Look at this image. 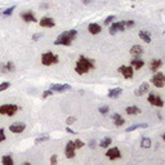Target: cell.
I'll return each mask as SVG.
<instances>
[{"mask_svg": "<svg viewBox=\"0 0 165 165\" xmlns=\"http://www.w3.org/2000/svg\"><path fill=\"white\" fill-rule=\"evenodd\" d=\"M94 61L90 58H86L85 56H80L79 59L76 61L75 64V71L78 72V75H84L88 74L90 70H94Z\"/></svg>", "mask_w": 165, "mask_h": 165, "instance_id": "1", "label": "cell"}, {"mask_svg": "<svg viewBox=\"0 0 165 165\" xmlns=\"http://www.w3.org/2000/svg\"><path fill=\"white\" fill-rule=\"evenodd\" d=\"M78 36V31L76 30H67L62 32V34L56 39L54 41V45H64V47H70L72 41Z\"/></svg>", "mask_w": 165, "mask_h": 165, "instance_id": "2", "label": "cell"}, {"mask_svg": "<svg viewBox=\"0 0 165 165\" xmlns=\"http://www.w3.org/2000/svg\"><path fill=\"white\" fill-rule=\"evenodd\" d=\"M19 110V107L14 103H7L0 106V115H5V116H14L17 114V111Z\"/></svg>", "mask_w": 165, "mask_h": 165, "instance_id": "3", "label": "cell"}, {"mask_svg": "<svg viewBox=\"0 0 165 165\" xmlns=\"http://www.w3.org/2000/svg\"><path fill=\"white\" fill-rule=\"evenodd\" d=\"M59 62V58L57 54H54L52 52H47L41 56V63L44 66H52V64H57Z\"/></svg>", "mask_w": 165, "mask_h": 165, "instance_id": "4", "label": "cell"}, {"mask_svg": "<svg viewBox=\"0 0 165 165\" xmlns=\"http://www.w3.org/2000/svg\"><path fill=\"white\" fill-rule=\"evenodd\" d=\"M151 83L155 85L156 88H164L165 86V75L162 72H155L151 79Z\"/></svg>", "mask_w": 165, "mask_h": 165, "instance_id": "5", "label": "cell"}, {"mask_svg": "<svg viewBox=\"0 0 165 165\" xmlns=\"http://www.w3.org/2000/svg\"><path fill=\"white\" fill-rule=\"evenodd\" d=\"M125 30H126V27H125V22L124 21L114 22V23L110 25V34H111V35L117 34V32H123Z\"/></svg>", "mask_w": 165, "mask_h": 165, "instance_id": "6", "label": "cell"}, {"mask_svg": "<svg viewBox=\"0 0 165 165\" xmlns=\"http://www.w3.org/2000/svg\"><path fill=\"white\" fill-rule=\"evenodd\" d=\"M117 71L124 76V79H131L134 76V69L131 66H120Z\"/></svg>", "mask_w": 165, "mask_h": 165, "instance_id": "7", "label": "cell"}, {"mask_svg": "<svg viewBox=\"0 0 165 165\" xmlns=\"http://www.w3.org/2000/svg\"><path fill=\"white\" fill-rule=\"evenodd\" d=\"M49 89L56 93H63V92L71 90V85H69V84H52Z\"/></svg>", "mask_w": 165, "mask_h": 165, "instance_id": "8", "label": "cell"}, {"mask_svg": "<svg viewBox=\"0 0 165 165\" xmlns=\"http://www.w3.org/2000/svg\"><path fill=\"white\" fill-rule=\"evenodd\" d=\"M147 101H148V103H151L152 106H155V107H164V101L161 100L159 95L153 94V93H151V94L148 95Z\"/></svg>", "mask_w": 165, "mask_h": 165, "instance_id": "9", "label": "cell"}, {"mask_svg": "<svg viewBox=\"0 0 165 165\" xmlns=\"http://www.w3.org/2000/svg\"><path fill=\"white\" fill-rule=\"evenodd\" d=\"M75 143H74V141H69L67 142V145H66V148H64V155L67 159H72L75 156Z\"/></svg>", "mask_w": 165, "mask_h": 165, "instance_id": "10", "label": "cell"}, {"mask_svg": "<svg viewBox=\"0 0 165 165\" xmlns=\"http://www.w3.org/2000/svg\"><path fill=\"white\" fill-rule=\"evenodd\" d=\"M26 129V124L25 123H13L9 125V130L12 131V133H16V134H19L22 133Z\"/></svg>", "mask_w": 165, "mask_h": 165, "instance_id": "11", "label": "cell"}, {"mask_svg": "<svg viewBox=\"0 0 165 165\" xmlns=\"http://www.w3.org/2000/svg\"><path fill=\"white\" fill-rule=\"evenodd\" d=\"M39 25L41 27H45V28H52L56 26V22L52 17H43L40 21H39Z\"/></svg>", "mask_w": 165, "mask_h": 165, "instance_id": "12", "label": "cell"}, {"mask_svg": "<svg viewBox=\"0 0 165 165\" xmlns=\"http://www.w3.org/2000/svg\"><path fill=\"white\" fill-rule=\"evenodd\" d=\"M106 156L110 159V160H117L121 157V153H120V150L117 147H112L110 148L107 152H106Z\"/></svg>", "mask_w": 165, "mask_h": 165, "instance_id": "13", "label": "cell"}, {"mask_svg": "<svg viewBox=\"0 0 165 165\" xmlns=\"http://www.w3.org/2000/svg\"><path fill=\"white\" fill-rule=\"evenodd\" d=\"M16 70L14 63L13 62H5V63H0V71L3 74H8V72H13Z\"/></svg>", "mask_w": 165, "mask_h": 165, "instance_id": "14", "label": "cell"}, {"mask_svg": "<svg viewBox=\"0 0 165 165\" xmlns=\"http://www.w3.org/2000/svg\"><path fill=\"white\" fill-rule=\"evenodd\" d=\"M21 18L23 19L25 22H36L38 21L36 17H35V14L32 13L31 10H26V12L21 13Z\"/></svg>", "mask_w": 165, "mask_h": 165, "instance_id": "15", "label": "cell"}, {"mask_svg": "<svg viewBox=\"0 0 165 165\" xmlns=\"http://www.w3.org/2000/svg\"><path fill=\"white\" fill-rule=\"evenodd\" d=\"M129 53H130L134 58H139L142 54H143V48H142L141 45H133V47L130 48Z\"/></svg>", "mask_w": 165, "mask_h": 165, "instance_id": "16", "label": "cell"}, {"mask_svg": "<svg viewBox=\"0 0 165 165\" xmlns=\"http://www.w3.org/2000/svg\"><path fill=\"white\" fill-rule=\"evenodd\" d=\"M138 36H139L141 40H143L146 44L151 43V34H150V31H147V30H141L138 32Z\"/></svg>", "mask_w": 165, "mask_h": 165, "instance_id": "17", "label": "cell"}, {"mask_svg": "<svg viewBox=\"0 0 165 165\" xmlns=\"http://www.w3.org/2000/svg\"><path fill=\"white\" fill-rule=\"evenodd\" d=\"M88 31H89V34H92V35H98L102 31V27L98 23H90L88 26Z\"/></svg>", "mask_w": 165, "mask_h": 165, "instance_id": "18", "label": "cell"}, {"mask_svg": "<svg viewBox=\"0 0 165 165\" xmlns=\"http://www.w3.org/2000/svg\"><path fill=\"white\" fill-rule=\"evenodd\" d=\"M148 88H150L148 83H142V84L139 85V88L136 90V95H137V97H142L145 93H147V92H148Z\"/></svg>", "mask_w": 165, "mask_h": 165, "instance_id": "19", "label": "cell"}, {"mask_svg": "<svg viewBox=\"0 0 165 165\" xmlns=\"http://www.w3.org/2000/svg\"><path fill=\"white\" fill-rule=\"evenodd\" d=\"M112 120H114V124H115L116 126H123V125L125 124L124 117L120 115V114H117V112H115V114L112 115Z\"/></svg>", "mask_w": 165, "mask_h": 165, "instance_id": "20", "label": "cell"}, {"mask_svg": "<svg viewBox=\"0 0 165 165\" xmlns=\"http://www.w3.org/2000/svg\"><path fill=\"white\" fill-rule=\"evenodd\" d=\"M130 66L134 70H141L145 66V61H142L141 58H133V59H131V62H130Z\"/></svg>", "mask_w": 165, "mask_h": 165, "instance_id": "21", "label": "cell"}, {"mask_svg": "<svg viewBox=\"0 0 165 165\" xmlns=\"http://www.w3.org/2000/svg\"><path fill=\"white\" fill-rule=\"evenodd\" d=\"M162 66V61L161 59H152L151 62H150V70L152 71V72H156L160 67Z\"/></svg>", "mask_w": 165, "mask_h": 165, "instance_id": "22", "label": "cell"}, {"mask_svg": "<svg viewBox=\"0 0 165 165\" xmlns=\"http://www.w3.org/2000/svg\"><path fill=\"white\" fill-rule=\"evenodd\" d=\"M121 93H123V89L121 88H115V89H110L108 90V94H107V97L108 98H117V97H120L121 95Z\"/></svg>", "mask_w": 165, "mask_h": 165, "instance_id": "23", "label": "cell"}, {"mask_svg": "<svg viewBox=\"0 0 165 165\" xmlns=\"http://www.w3.org/2000/svg\"><path fill=\"white\" fill-rule=\"evenodd\" d=\"M125 112L128 115H138V114H141V108L137 106H128L125 108Z\"/></svg>", "mask_w": 165, "mask_h": 165, "instance_id": "24", "label": "cell"}, {"mask_svg": "<svg viewBox=\"0 0 165 165\" xmlns=\"http://www.w3.org/2000/svg\"><path fill=\"white\" fill-rule=\"evenodd\" d=\"M151 145H152V142H151V139L148 137H143L141 139V147L142 148H150Z\"/></svg>", "mask_w": 165, "mask_h": 165, "instance_id": "25", "label": "cell"}, {"mask_svg": "<svg viewBox=\"0 0 165 165\" xmlns=\"http://www.w3.org/2000/svg\"><path fill=\"white\" fill-rule=\"evenodd\" d=\"M111 143H112V139L110 138V137H106V138H103V139L100 142V147H102V148H107Z\"/></svg>", "mask_w": 165, "mask_h": 165, "instance_id": "26", "label": "cell"}, {"mask_svg": "<svg viewBox=\"0 0 165 165\" xmlns=\"http://www.w3.org/2000/svg\"><path fill=\"white\" fill-rule=\"evenodd\" d=\"M2 162H3V165H13L14 164V161H13V159L10 155H4L2 157Z\"/></svg>", "mask_w": 165, "mask_h": 165, "instance_id": "27", "label": "cell"}, {"mask_svg": "<svg viewBox=\"0 0 165 165\" xmlns=\"http://www.w3.org/2000/svg\"><path fill=\"white\" fill-rule=\"evenodd\" d=\"M148 125L147 124H134L129 128H126V131H133V130H137V129H141V128H147Z\"/></svg>", "mask_w": 165, "mask_h": 165, "instance_id": "28", "label": "cell"}, {"mask_svg": "<svg viewBox=\"0 0 165 165\" xmlns=\"http://www.w3.org/2000/svg\"><path fill=\"white\" fill-rule=\"evenodd\" d=\"M16 9V5H13V7H10V8H8V9H5L4 12H2V14L4 16V17H8V16H10L13 13V10Z\"/></svg>", "mask_w": 165, "mask_h": 165, "instance_id": "29", "label": "cell"}, {"mask_svg": "<svg viewBox=\"0 0 165 165\" xmlns=\"http://www.w3.org/2000/svg\"><path fill=\"white\" fill-rule=\"evenodd\" d=\"M45 141H49V136H43V137H39L35 139V145H39L41 142H45Z\"/></svg>", "mask_w": 165, "mask_h": 165, "instance_id": "30", "label": "cell"}, {"mask_svg": "<svg viewBox=\"0 0 165 165\" xmlns=\"http://www.w3.org/2000/svg\"><path fill=\"white\" fill-rule=\"evenodd\" d=\"M114 21H115V16H108V17L105 19V22H103V23H105L106 26H110V25H111Z\"/></svg>", "mask_w": 165, "mask_h": 165, "instance_id": "31", "label": "cell"}, {"mask_svg": "<svg viewBox=\"0 0 165 165\" xmlns=\"http://www.w3.org/2000/svg\"><path fill=\"white\" fill-rule=\"evenodd\" d=\"M10 86V83L9 81H4V83H0V92H3V90H7L8 88Z\"/></svg>", "mask_w": 165, "mask_h": 165, "instance_id": "32", "label": "cell"}, {"mask_svg": "<svg viewBox=\"0 0 165 165\" xmlns=\"http://www.w3.org/2000/svg\"><path fill=\"white\" fill-rule=\"evenodd\" d=\"M98 111H100V114H103V115H107L108 114V106H101L100 108H98Z\"/></svg>", "mask_w": 165, "mask_h": 165, "instance_id": "33", "label": "cell"}, {"mask_svg": "<svg viewBox=\"0 0 165 165\" xmlns=\"http://www.w3.org/2000/svg\"><path fill=\"white\" fill-rule=\"evenodd\" d=\"M125 22V27L126 28H131V27H134V21H131V19H126V21H124Z\"/></svg>", "mask_w": 165, "mask_h": 165, "instance_id": "34", "label": "cell"}, {"mask_svg": "<svg viewBox=\"0 0 165 165\" xmlns=\"http://www.w3.org/2000/svg\"><path fill=\"white\" fill-rule=\"evenodd\" d=\"M75 121H76V117L75 116H69L67 119H66V124H67V125H72Z\"/></svg>", "mask_w": 165, "mask_h": 165, "instance_id": "35", "label": "cell"}, {"mask_svg": "<svg viewBox=\"0 0 165 165\" xmlns=\"http://www.w3.org/2000/svg\"><path fill=\"white\" fill-rule=\"evenodd\" d=\"M74 143H75V147H76V148H83V147H84V142L80 141V139L74 141Z\"/></svg>", "mask_w": 165, "mask_h": 165, "instance_id": "36", "label": "cell"}, {"mask_svg": "<svg viewBox=\"0 0 165 165\" xmlns=\"http://www.w3.org/2000/svg\"><path fill=\"white\" fill-rule=\"evenodd\" d=\"M7 139L5 133H4V128H0V142H4Z\"/></svg>", "mask_w": 165, "mask_h": 165, "instance_id": "37", "label": "cell"}, {"mask_svg": "<svg viewBox=\"0 0 165 165\" xmlns=\"http://www.w3.org/2000/svg\"><path fill=\"white\" fill-rule=\"evenodd\" d=\"M54 92H52L50 89H48V90H45V92H44L43 93V95H41V98H48V97H50L52 94H53Z\"/></svg>", "mask_w": 165, "mask_h": 165, "instance_id": "38", "label": "cell"}, {"mask_svg": "<svg viewBox=\"0 0 165 165\" xmlns=\"http://www.w3.org/2000/svg\"><path fill=\"white\" fill-rule=\"evenodd\" d=\"M50 164H52V165L57 164V155H53V156L50 157Z\"/></svg>", "mask_w": 165, "mask_h": 165, "instance_id": "39", "label": "cell"}, {"mask_svg": "<svg viewBox=\"0 0 165 165\" xmlns=\"http://www.w3.org/2000/svg\"><path fill=\"white\" fill-rule=\"evenodd\" d=\"M66 131H67V133H70V134H75V130H72V129L70 128V125L66 128Z\"/></svg>", "mask_w": 165, "mask_h": 165, "instance_id": "40", "label": "cell"}, {"mask_svg": "<svg viewBox=\"0 0 165 165\" xmlns=\"http://www.w3.org/2000/svg\"><path fill=\"white\" fill-rule=\"evenodd\" d=\"M39 38H41V34H35L34 36H32V40H34V41H36Z\"/></svg>", "mask_w": 165, "mask_h": 165, "instance_id": "41", "label": "cell"}, {"mask_svg": "<svg viewBox=\"0 0 165 165\" xmlns=\"http://www.w3.org/2000/svg\"><path fill=\"white\" fill-rule=\"evenodd\" d=\"M89 146H90L92 148H94V147L97 146V142H95V141H90V143H89Z\"/></svg>", "mask_w": 165, "mask_h": 165, "instance_id": "42", "label": "cell"}, {"mask_svg": "<svg viewBox=\"0 0 165 165\" xmlns=\"http://www.w3.org/2000/svg\"><path fill=\"white\" fill-rule=\"evenodd\" d=\"M81 2H83V4L88 5V4H90V3H92V0H81Z\"/></svg>", "mask_w": 165, "mask_h": 165, "instance_id": "43", "label": "cell"}, {"mask_svg": "<svg viewBox=\"0 0 165 165\" xmlns=\"http://www.w3.org/2000/svg\"><path fill=\"white\" fill-rule=\"evenodd\" d=\"M41 8H49V5H48V4H43Z\"/></svg>", "mask_w": 165, "mask_h": 165, "instance_id": "44", "label": "cell"}, {"mask_svg": "<svg viewBox=\"0 0 165 165\" xmlns=\"http://www.w3.org/2000/svg\"><path fill=\"white\" fill-rule=\"evenodd\" d=\"M162 139H164V142H165V133L162 134Z\"/></svg>", "mask_w": 165, "mask_h": 165, "instance_id": "45", "label": "cell"}, {"mask_svg": "<svg viewBox=\"0 0 165 165\" xmlns=\"http://www.w3.org/2000/svg\"><path fill=\"white\" fill-rule=\"evenodd\" d=\"M0 14H2V12H0Z\"/></svg>", "mask_w": 165, "mask_h": 165, "instance_id": "46", "label": "cell"}]
</instances>
